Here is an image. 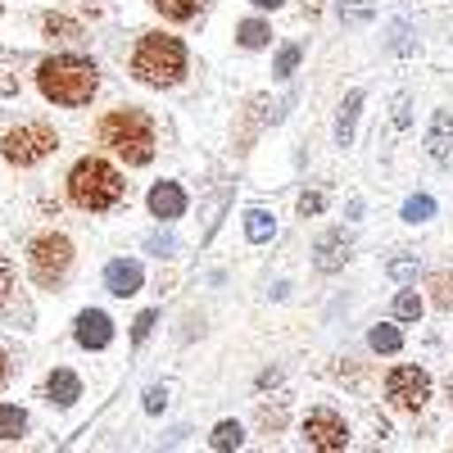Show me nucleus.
Returning <instances> with one entry per match:
<instances>
[{
  "label": "nucleus",
  "instance_id": "obj_31",
  "mask_svg": "<svg viewBox=\"0 0 453 453\" xmlns=\"http://www.w3.org/2000/svg\"><path fill=\"white\" fill-rule=\"evenodd\" d=\"M145 245H150V254H159V258H164V254H173V250H177V241H173V236H168V232H164V236H150V241H145Z\"/></svg>",
  "mask_w": 453,
  "mask_h": 453
},
{
  "label": "nucleus",
  "instance_id": "obj_8",
  "mask_svg": "<svg viewBox=\"0 0 453 453\" xmlns=\"http://www.w3.org/2000/svg\"><path fill=\"white\" fill-rule=\"evenodd\" d=\"M304 440L313 449H322V453H335V449L349 444V431H345V422H340L331 408H318V412H309V422H304Z\"/></svg>",
  "mask_w": 453,
  "mask_h": 453
},
{
  "label": "nucleus",
  "instance_id": "obj_26",
  "mask_svg": "<svg viewBox=\"0 0 453 453\" xmlns=\"http://www.w3.org/2000/svg\"><path fill=\"white\" fill-rule=\"evenodd\" d=\"M295 64H299V46H286V50L277 55V78H290Z\"/></svg>",
  "mask_w": 453,
  "mask_h": 453
},
{
  "label": "nucleus",
  "instance_id": "obj_29",
  "mask_svg": "<svg viewBox=\"0 0 453 453\" xmlns=\"http://www.w3.org/2000/svg\"><path fill=\"white\" fill-rule=\"evenodd\" d=\"M435 304L453 309V277H435Z\"/></svg>",
  "mask_w": 453,
  "mask_h": 453
},
{
  "label": "nucleus",
  "instance_id": "obj_9",
  "mask_svg": "<svg viewBox=\"0 0 453 453\" xmlns=\"http://www.w3.org/2000/svg\"><path fill=\"white\" fill-rule=\"evenodd\" d=\"M104 286H109V295H119V299L136 295V290H141V263H132V258H113L109 268H104Z\"/></svg>",
  "mask_w": 453,
  "mask_h": 453
},
{
  "label": "nucleus",
  "instance_id": "obj_15",
  "mask_svg": "<svg viewBox=\"0 0 453 453\" xmlns=\"http://www.w3.org/2000/svg\"><path fill=\"white\" fill-rule=\"evenodd\" d=\"M46 390H50V399H55L59 408H68L73 399L82 395V386H78V376H73V372H64V367H59V372H50V386H46Z\"/></svg>",
  "mask_w": 453,
  "mask_h": 453
},
{
  "label": "nucleus",
  "instance_id": "obj_19",
  "mask_svg": "<svg viewBox=\"0 0 453 453\" xmlns=\"http://www.w3.org/2000/svg\"><path fill=\"white\" fill-rule=\"evenodd\" d=\"M372 19V0H340V23L345 27H358Z\"/></svg>",
  "mask_w": 453,
  "mask_h": 453
},
{
  "label": "nucleus",
  "instance_id": "obj_3",
  "mask_svg": "<svg viewBox=\"0 0 453 453\" xmlns=\"http://www.w3.org/2000/svg\"><path fill=\"white\" fill-rule=\"evenodd\" d=\"M100 141L113 150V155H123L127 164L155 159V127H150V119L141 109H113L100 123Z\"/></svg>",
  "mask_w": 453,
  "mask_h": 453
},
{
  "label": "nucleus",
  "instance_id": "obj_33",
  "mask_svg": "<svg viewBox=\"0 0 453 453\" xmlns=\"http://www.w3.org/2000/svg\"><path fill=\"white\" fill-rule=\"evenodd\" d=\"M164 403H168V390L164 386H155V390L145 395V412H164Z\"/></svg>",
  "mask_w": 453,
  "mask_h": 453
},
{
  "label": "nucleus",
  "instance_id": "obj_38",
  "mask_svg": "<svg viewBox=\"0 0 453 453\" xmlns=\"http://www.w3.org/2000/svg\"><path fill=\"white\" fill-rule=\"evenodd\" d=\"M449 399H453V376H449Z\"/></svg>",
  "mask_w": 453,
  "mask_h": 453
},
{
  "label": "nucleus",
  "instance_id": "obj_2",
  "mask_svg": "<svg viewBox=\"0 0 453 453\" xmlns=\"http://www.w3.org/2000/svg\"><path fill=\"white\" fill-rule=\"evenodd\" d=\"M68 200L87 213H104L123 200V173L104 159H96V155H87L68 173Z\"/></svg>",
  "mask_w": 453,
  "mask_h": 453
},
{
  "label": "nucleus",
  "instance_id": "obj_37",
  "mask_svg": "<svg viewBox=\"0 0 453 453\" xmlns=\"http://www.w3.org/2000/svg\"><path fill=\"white\" fill-rule=\"evenodd\" d=\"M254 5H258V10H277V5H281V0H254Z\"/></svg>",
  "mask_w": 453,
  "mask_h": 453
},
{
  "label": "nucleus",
  "instance_id": "obj_24",
  "mask_svg": "<svg viewBox=\"0 0 453 453\" xmlns=\"http://www.w3.org/2000/svg\"><path fill=\"white\" fill-rule=\"evenodd\" d=\"M268 23H258V19H250V23H241V46H250V50H258V46H268Z\"/></svg>",
  "mask_w": 453,
  "mask_h": 453
},
{
  "label": "nucleus",
  "instance_id": "obj_13",
  "mask_svg": "<svg viewBox=\"0 0 453 453\" xmlns=\"http://www.w3.org/2000/svg\"><path fill=\"white\" fill-rule=\"evenodd\" d=\"M181 209H186V196H181L177 181H159L155 191H150V213L155 218H181Z\"/></svg>",
  "mask_w": 453,
  "mask_h": 453
},
{
  "label": "nucleus",
  "instance_id": "obj_4",
  "mask_svg": "<svg viewBox=\"0 0 453 453\" xmlns=\"http://www.w3.org/2000/svg\"><path fill=\"white\" fill-rule=\"evenodd\" d=\"M132 73L150 87H173L186 73V46L177 42V36L150 32V36H141V46L132 55Z\"/></svg>",
  "mask_w": 453,
  "mask_h": 453
},
{
  "label": "nucleus",
  "instance_id": "obj_6",
  "mask_svg": "<svg viewBox=\"0 0 453 453\" xmlns=\"http://www.w3.org/2000/svg\"><path fill=\"white\" fill-rule=\"evenodd\" d=\"M73 268V241L59 232H42L27 250V273L36 286H59Z\"/></svg>",
  "mask_w": 453,
  "mask_h": 453
},
{
  "label": "nucleus",
  "instance_id": "obj_18",
  "mask_svg": "<svg viewBox=\"0 0 453 453\" xmlns=\"http://www.w3.org/2000/svg\"><path fill=\"white\" fill-rule=\"evenodd\" d=\"M27 431V418L14 408V403H0V440H19Z\"/></svg>",
  "mask_w": 453,
  "mask_h": 453
},
{
  "label": "nucleus",
  "instance_id": "obj_28",
  "mask_svg": "<svg viewBox=\"0 0 453 453\" xmlns=\"http://www.w3.org/2000/svg\"><path fill=\"white\" fill-rule=\"evenodd\" d=\"M390 277L395 281H412V277H418V263H412V258H395L390 263Z\"/></svg>",
  "mask_w": 453,
  "mask_h": 453
},
{
  "label": "nucleus",
  "instance_id": "obj_17",
  "mask_svg": "<svg viewBox=\"0 0 453 453\" xmlns=\"http://www.w3.org/2000/svg\"><path fill=\"white\" fill-rule=\"evenodd\" d=\"M209 444H213L218 453H226V449H241V444H245V431H241L236 422H218V426H213V435H209Z\"/></svg>",
  "mask_w": 453,
  "mask_h": 453
},
{
  "label": "nucleus",
  "instance_id": "obj_1",
  "mask_svg": "<svg viewBox=\"0 0 453 453\" xmlns=\"http://www.w3.org/2000/svg\"><path fill=\"white\" fill-rule=\"evenodd\" d=\"M36 87H42L46 100L73 109V104H87V100L96 96L100 73H96V64L82 59V55H55V59H46L42 68H36Z\"/></svg>",
  "mask_w": 453,
  "mask_h": 453
},
{
  "label": "nucleus",
  "instance_id": "obj_35",
  "mask_svg": "<svg viewBox=\"0 0 453 453\" xmlns=\"http://www.w3.org/2000/svg\"><path fill=\"white\" fill-rule=\"evenodd\" d=\"M395 50H408V27H403V23L395 27Z\"/></svg>",
  "mask_w": 453,
  "mask_h": 453
},
{
  "label": "nucleus",
  "instance_id": "obj_34",
  "mask_svg": "<svg viewBox=\"0 0 453 453\" xmlns=\"http://www.w3.org/2000/svg\"><path fill=\"white\" fill-rule=\"evenodd\" d=\"M412 123V104H408V96H399L395 100V127H408Z\"/></svg>",
  "mask_w": 453,
  "mask_h": 453
},
{
  "label": "nucleus",
  "instance_id": "obj_11",
  "mask_svg": "<svg viewBox=\"0 0 453 453\" xmlns=\"http://www.w3.org/2000/svg\"><path fill=\"white\" fill-rule=\"evenodd\" d=\"M318 258V268L322 273H335V268H345V258H349V236L345 232H326L322 241H318V250H313Z\"/></svg>",
  "mask_w": 453,
  "mask_h": 453
},
{
  "label": "nucleus",
  "instance_id": "obj_21",
  "mask_svg": "<svg viewBox=\"0 0 453 453\" xmlns=\"http://www.w3.org/2000/svg\"><path fill=\"white\" fill-rule=\"evenodd\" d=\"M200 5H204V0H155V10H159L164 19H177V23H181V19H191Z\"/></svg>",
  "mask_w": 453,
  "mask_h": 453
},
{
  "label": "nucleus",
  "instance_id": "obj_25",
  "mask_svg": "<svg viewBox=\"0 0 453 453\" xmlns=\"http://www.w3.org/2000/svg\"><path fill=\"white\" fill-rule=\"evenodd\" d=\"M431 213H435V200H431V196H412V200L403 204V218H408V222H426Z\"/></svg>",
  "mask_w": 453,
  "mask_h": 453
},
{
  "label": "nucleus",
  "instance_id": "obj_12",
  "mask_svg": "<svg viewBox=\"0 0 453 453\" xmlns=\"http://www.w3.org/2000/svg\"><path fill=\"white\" fill-rule=\"evenodd\" d=\"M426 150H431V159H435V164H449V159H453V119H449V109H440L435 119H431Z\"/></svg>",
  "mask_w": 453,
  "mask_h": 453
},
{
  "label": "nucleus",
  "instance_id": "obj_27",
  "mask_svg": "<svg viewBox=\"0 0 453 453\" xmlns=\"http://www.w3.org/2000/svg\"><path fill=\"white\" fill-rule=\"evenodd\" d=\"M10 290H14V268H10V258L0 254V304L10 299Z\"/></svg>",
  "mask_w": 453,
  "mask_h": 453
},
{
  "label": "nucleus",
  "instance_id": "obj_23",
  "mask_svg": "<svg viewBox=\"0 0 453 453\" xmlns=\"http://www.w3.org/2000/svg\"><path fill=\"white\" fill-rule=\"evenodd\" d=\"M395 318H399V322H418V318H422V299L412 295V290L395 295Z\"/></svg>",
  "mask_w": 453,
  "mask_h": 453
},
{
  "label": "nucleus",
  "instance_id": "obj_20",
  "mask_svg": "<svg viewBox=\"0 0 453 453\" xmlns=\"http://www.w3.org/2000/svg\"><path fill=\"white\" fill-rule=\"evenodd\" d=\"M46 32L55 36V42H82V27L73 23V19H64V14H50L46 19Z\"/></svg>",
  "mask_w": 453,
  "mask_h": 453
},
{
  "label": "nucleus",
  "instance_id": "obj_16",
  "mask_svg": "<svg viewBox=\"0 0 453 453\" xmlns=\"http://www.w3.org/2000/svg\"><path fill=\"white\" fill-rule=\"evenodd\" d=\"M273 232H277V222H273V213H268V209H250V213H245V236H250L254 245L273 241Z\"/></svg>",
  "mask_w": 453,
  "mask_h": 453
},
{
  "label": "nucleus",
  "instance_id": "obj_7",
  "mask_svg": "<svg viewBox=\"0 0 453 453\" xmlns=\"http://www.w3.org/2000/svg\"><path fill=\"white\" fill-rule=\"evenodd\" d=\"M386 399L403 412H418L426 399H431V376L422 367H395L386 376Z\"/></svg>",
  "mask_w": 453,
  "mask_h": 453
},
{
  "label": "nucleus",
  "instance_id": "obj_10",
  "mask_svg": "<svg viewBox=\"0 0 453 453\" xmlns=\"http://www.w3.org/2000/svg\"><path fill=\"white\" fill-rule=\"evenodd\" d=\"M113 340V322L100 313V309H87L82 318H78V345L82 349H104Z\"/></svg>",
  "mask_w": 453,
  "mask_h": 453
},
{
  "label": "nucleus",
  "instance_id": "obj_5",
  "mask_svg": "<svg viewBox=\"0 0 453 453\" xmlns=\"http://www.w3.org/2000/svg\"><path fill=\"white\" fill-rule=\"evenodd\" d=\"M55 145H59V136H55L50 123H23V127H10L0 136V159L14 164V168H32L46 155H55Z\"/></svg>",
  "mask_w": 453,
  "mask_h": 453
},
{
  "label": "nucleus",
  "instance_id": "obj_32",
  "mask_svg": "<svg viewBox=\"0 0 453 453\" xmlns=\"http://www.w3.org/2000/svg\"><path fill=\"white\" fill-rule=\"evenodd\" d=\"M150 331H155V313H141V318H136V326H132V340L141 345V340H145Z\"/></svg>",
  "mask_w": 453,
  "mask_h": 453
},
{
  "label": "nucleus",
  "instance_id": "obj_30",
  "mask_svg": "<svg viewBox=\"0 0 453 453\" xmlns=\"http://www.w3.org/2000/svg\"><path fill=\"white\" fill-rule=\"evenodd\" d=\"M322 204H326V200H322L318 191H304V196H299V213H304V218H309V213H322Z\"/></svg>",
  "mask_w": 453,
  "mask_h": 453
},
{
  "label": "nucleus",
  "instance_id": "obj_22",
  "mask_svg": "<svg viewBox=\"0 0 453 453\" xmlns=\"http://www.w3.org/2000/svg\"><path fill=\"white\" fill-rule=\"evenodd\" d=\"M367 340H372V349H376V354H395V349L403 345V335H399L395 326H372Z\"/></svg>",
  "mask_w": 453,
  "mask_h": 453
},
{
  "label": "nucleus",
  "instance_id": "obj_36",
  "mask_svg": "<svg viewBox=\"0 0 453 453\" xmlns=\"http://www.w3.org/2000/svg\"><path fill=\"white\" fill-rule=\"evenodd\" d=\"M5 381H10V358L0 354V386H5Z\"/></svg>",
  "mask_w": 453,
  "mask_h": 453
},
{
  "label": "nucleus",
  "instance_id": "obj_14",
  "mask_svg": "<svg viewBox=\"0 0 453 453\" xmlns=\"http://www.w3.org/2000/svg\"><path fill=\"white\" fill-rule=\"evenodd\" d=\"M358 109H363V91H349L345 104H340V113H335V141H340V145H349V141H354Z\"/></svg>",
  "mask_w": 453,
  "mask_h": 453
}]
</instances>
